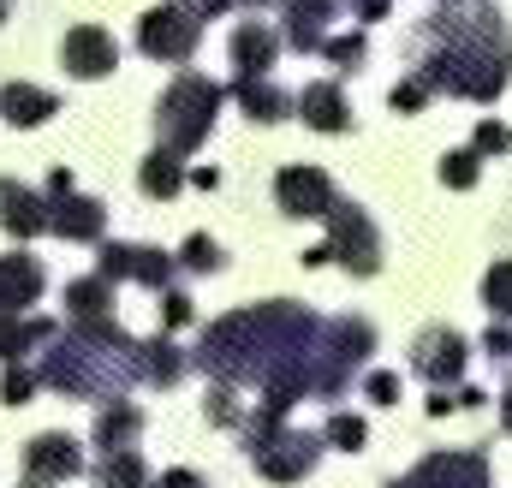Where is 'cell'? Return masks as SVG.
<instances>
[{
	"label": "cell",
	"mask_w": 512,
	"mask_h": 488,
	"mask_svg": "<svg viewBox=\"0 0 512 488\" xmlns=\"http://www.w3.org/2000/svg\"><path fill=\"white\" fill-rule=\"evenodd\" d=\"M48 387L72 399H114L126 405L131 381L143 375V346H131L114 322H78L72 334H54V352L36 369Z\"/></svg>",
	"instance_id": "6da1fadb"
},
{
	"label": "cell",
	"mask_w": 512,
	"mask_h": 488,
	"mask_svg": "<svg viewBox=\"0 0 512 488\" xmlns=\"http://www.w3.org/2000/svg\"><path fill=\"white\" fill-rule=\"evenodd\" d=\"M215 108H221V90H215L209 78L185 72V78L161 96L155 125H161V137H167L173 149H197V143L209 137V125H215Z\"/></svg>",
	"instance_id": "7a4b0ae2"
},
{
	"label": "cell",
	"mask_w": 512,
	"mask_h": 488,
	"mask_svg": "<svg viewBox=\"0 0 512 488\" xmlns=\"http://www.w3.org/2000/svg\"><path fill=\"white\" fill-rule=\"evenodd\" d=\"M251 453V465L268 477V483H304L310 471H316V459H322V435H310V429H274V435H262L245 447Z\"/></svg>",
	"instance_id": "3957f363"
},
{
	"label": "cell",
	"mask_w": 512,
	"mask_h": 488,
	"mask_svg": "<svg viewBox=\"0 0 512 488\" xmlns=\"http://www.w3.org/2000/svg\"><path fill=\"white\" fill-rule=\"evenodd\" d=\"M387 488H495V477H489V459L477 447H465V453H429V459H417L405 477H393Z\"/></svg>",
	"instance_id": "277c9868"
},
{
	"label": "cell",
	"mask_w": 512,
	"mask_h": 488,
	"mask_svg": "<svg viewBox=\"0 0 512 488\" xmlns=\"http://www.w3.org/2000/svg\"><path fill=\"white\" fill-rule=\"evenodd\" d=\"M328 250L352 274H376L382 268V239H376V227H370V215L358 203H334V215H328Z\"/></svg>",
	"instance_id": "5b68a950"
},
{
	"label": "cell",
	"mask_w": 512,
	"mask_h": 488,
	"mask_svg": "<svg viewBox=\"0 0 512 488\" xmlns=\"http://www.w3.org/2000/svg\"><path fill=\"white\" fill-rule=\"evenodd\" d=\"M72 477H84V453H78V441L72 435H36L30 447H24V483L36 488H54V483H72Z\"/></svg>",
	"instance_id": "8992f818"
},
{
	"label": "cell",
	"mask_w": 512,
	"mask_h": 488,
	"mask_svg": "<svg viewBox=\"0 0 512 488\" xmlns=\"http://www.w3.org/2000/svg\"><path fill=\"white\" fill-rule=\"evenodd\" d=\"M411 369L441 393L447 381H459V375H465V340H459L453 328H423V334H417V346H411Z\"/></svg>",
	"instance_id": "52a82bcc"
},
{
	"label": "cell",
	"mask_w": 512,
	"mask_h": 488,
	"mask_svg": "<svg viewBox=\"0 0 512 488\" xmlns=\"http://www.w3.org/2000/svg\"><path fill=\"white\" fill-rule=\"evenodd\" d=\"M274 197H280V209L286 215H334V179L322 173V167H286L280 179H274Z\"/></svg>",
	"instance_id": "ba28073f"
},
{
	"label": "cell",
	"mask_w": 512,
	"mask_h": 488,
	"mask_svg": "<svg viewBox=\"0 0 512 488\" xmlns=\"http://www.w3.org/2000/svg\"><path fill=\"white\" fill-rule=\"evenodd\" d=\"M197 48V18L191 12H149L143 18V54L155 60H191Z\"/></svg>",
	"instance_id": "9c48e42d"
},
{
	"label": "cell",
	"mask_w": 512,
	"mask_h": 488,
	"mask_svg": "<svg viewBox=\"0 0 512 488\" xmlns=\"http://www.w3.org/2000/svg\"><path fill=\"white\" fill-rule=\"evenodd\" d=\"M60 60L78 72V78H102V72H114V36L108 30H96V24H78L72 36H66V48H60Z\"/></svg>",
	"instance_id": "30bf717a"
},
{
	"label": "cell",
	"mask_w": 512,
	"mask_h": 488,
	"mask_svg": "<svg viewBox=\"0 0 512 488\" xmlns=\"http://www.w3.org/2000/svg\"><path fill=\"white\" fill-rule=\"evenodd\" d=\"M0 227L18 233V239H36V233H48V203H42L30 185L0 179Z\"/></svg>",
	"instance_id": "8fae6325"
},
{
	"label": "cell",
	"mask_w": 512,
	"mask_h": 488,
	"mask_svg": "<svg viewBox=\"0 0 512 488\" xmlns=\"http://www.w3.org/2000/svg\"><path fill=\"white\" fill-rule=\"evenodd\" d=\"M102 274H108V280L167 286V256H161V250H143V244H108V250H102Z\"/></svg>",
	"instance_id": "7c38bea8"
},
{
	"label": "cell",
	"mask_w": 512,
	"mask_h": 488,
	"mask_svg": "<svg viewBox=\"0 0 512 488\" xmlns=\"http://www.w3.org/2000/svg\"><path fill=\"white\" fill-rule=\"evenodd\" d=\"M42 298V262L36 256H0V316H18Z\"/></svg>",
	"instance_id": "4fadbf2b"
},
{
	"label": "cell",
	"mask_w": 512,
	"mask_h": 488,
	"mask_svg": "<svg viewBox=\"0 0 512 488\" xmlns=\"http://www.w3.org/2000/svg\"><path fill=\"white\" fill-rule=\"evenodd\" d=\"M48 233H60V239H78V244H90V239H102V203H90V197H54L48 203Z\"/></svg>",
	"instance_id": "5bb4252c"
},
{
	"label": "cell",
	"mask_w": 512,
	"mask_h": 488,
	"mask_svg": "<svg viewBox=\"0 0 512 488\" xmlns=\"http://www.w3.org/2000/svg\"><path fill=\"white\" fill-rule=\"evenodd\" d=\"M298 114L316 125V131H346L352 114H346V96H340V84H310L304 96H298Z\"/></svg>",
	"instance_id": "9a60e30c"
},
{
	"label": "cell",
	"mask_w": 512,
	"mask_h": 488,
	"mask_svg": "<svg viewBox=\"0 0 512 488\" xmlns=\"http://www.w3.org/2000/svg\"><path fill=\"white\" fill-rule=\"evenodd\" d=\"M137 435H143V411L137 405H114V411L96 417V447L102 453H131Z\"/></svg>",
	"instance_id": "2e32d148"
},
{
	"label": "cell",
	"mask_w": 512,
	"mask_h": 488,
	"mask_svg": "<svg viewBox=\"0 0 512 488\" xmlns=\"http://www.w3.org/2000/svg\"><path fill=\"white\" fill-rule=\"evenodd\" d=\"M0 114L12 125H42L48 114H60V102L48 90H30V84H6L0 90Z\"/></svg>",
	"instance_id": "e0dca14e"
},
{
	"label": "cell",
	"mask_w": 512,
	"mask_h": 488,
	"mask_svg": "<svg viewBox=\"0 0 512 488\" xmlns=\"http://www.w3.org/2000/svg\"><path fill=\"white\" fill-rule=\"evenodd\" d=\"M96 488H155V477H149L143 453L131 447V453H102V465H96Z\"/></svg>",
	"instance_id": "ac0fdd59"
},
{
	"label": "cell",
	"mask_w": 512,
	"mask_h": 488,
	"mask_svg": "<svg viewBox=\"0 0 512 488\" xmlns=\"http://www.w3.org/2000/svg\"><path fill=\"white\" fill-rule=\"evenodd\" d=\"M108 304H114V280H108V274L66 286V310H72L78 322H108Z\"/></svg>",
	"instance_id": "d6986e66"
},
{
	"label": "cell",
	"mask_w": 512,
	"mask_h": 488,
	"mask_svg": "<svg viewBox=\"0 0 512 488\" xmlns=\"http://www.w3.org/2000/svg\"><path fill=\"white\" fill-rule=\"evenodd\" d=\"M54 334H60L54 322H18V316H0V364L24 358L36 340H54Z\"/></svg>",
	"instance_id": "ffe728a7"
},
{
	"label": "cell",
	"mask_w": 512,
	"mask_h": 488,
	"mask_svg": "<svg viewBox=\"0 0 512 488\" xmlns=\"http://www.w3.org/2000/svg\"><path fill=\"white\" fill-rule=\"evenodd\" d=\"M185 375V358H179V346L167 340V334H155L149 346H143V381H155V387H173Z\"/></svg>",
	"instance_id": "44dd1931"
},
{
	"label": "cell",
	"mask_w": 512,
	"mask_h": 488,
	"mask_svg": "<svg viewBox=\"0 0 512 488\" xmlns=\"http://www.w3.org/2000/svg\"><path fill=\"white\" fill-rule=\"evenodd\" d=\"M233 54H239V66H245V78H268V66H274V36L256 30V24H245V30L233 36Z\"/></svg>",
	"instance_id": "7402d4cb"
},
{
	"label": "cell",
	"mask_w": 512,
	"mask_h": 488,
	"mask_svg": "<svg viewBox=\"0 0 512 488\" xmlns=\"http://www.w3.org/2000/svg\"><path fill=\"white\" fill-rule=\"evenodd\" d=\"M239 102L251 108V120H286L292 114V96H280L268 78H245L239 84Z\"/></svg>",
	"instance_id": "603a6c76"
},
{
	"label": "cell",
	"mask_w": 512,
	"mask_h": 488,
	"mask_svg": "<svg viewBox=\"0 0 512 488\" xmlns=\"http://www.w3.org/2000/svg\"><path fill=\"white\" fill-rule=\"evenodd\" d=\"M137 185H143L149 197H173V191L185 185V173H179V161H173V149H167V155L155 149V155L143 161V173H137Z\"/></svg>",
	"instance_id": "cb8c5ba5"
},
{
	"label": "cell",
	"mask_w": 512,
	"mask_h": 488,
	"mask_svg": "<svg viewBox=\"0 0 512 488\" xmlns=\"http://www.w3.org/2000/svg\"><path fill=\"white\" fill-rule=\"evenodd\" d=\"M322 435H328V441H334V447H340V453H358V447H364V441H370V429H364V417H352V411H334V417H328V429H322Z\"/></svg>",
	"instance_id": "d4e9b609"
},
{
	"label": "cell",
	"mask_w": 512,
	"mask_h": 488,
	"mask_svg": "<svg viewBox=\"0 0 512 488\" xmlns=\"http://www.w3.org/2000/svg\"><path fill=\"white\" fill-rule=\"evenodd\" d=\"M483 298H489V310H495L501 322H512V262H495V268H489Z\"/></svg>",
	"instance_id": "484cf974"
},
{
	"label": "cell",
	"mask_w": 512,
	"mask_h": 488,
	"mask_svg": "<svg viewBox=\"0 0 512 488\" xmlns=\"http://www.w3.org/2000/svg\"><path fill=\"white\" fill-rule=\"evenodd\" d=\"M441 179H447L453 191H471V185H477V149H459V155H447V161H441Z\"/></svg>",
	"instance_id": "4316f807"
},
{
	"label": "cell",
	"mask_w": 512,
	"mask_h": 488,
	"mask_svg": "<svg viewBox=\"0 0 512 488\" xmlns=\"http://www.w3.org/2000/svg\"><path fill=\"white\" fill-rule=\"evenodd\" d=\"M185 268H197V274H215V268H221V244L203 239V233H191V239H185Z\"/></svg>",
	"instance_id": "83f0119b"
},
{
	"label": "cell",
	"mask_w": 512,
	"mask_h": 488,
	"mask_svg": "<svg viewBox=\"0 0 512 488\" xmlns=\"http://www.w3.org/2000/svg\"><path fill=\"white\" fill-rule=\"evenodd\" d=\"M36 381H42V375H30V369H6V375H0V399H6V405H24Z\"/></svg>",
	"instance_id": "f1b7e54d"
},
{
	"label": "cell",
	"mask_w": 512,
	"mask_h": 488,
	"mask_svg": "<svg viewBox=\"0 0 512 488\" xmlns=\"http://www.w3.org/2000/svg\"><path fill=\"white\" fill-rule=\"evenodd\" d=\"M364 393H370L376 405H399V375H393V369H376V375L364 381Z\"/></svg>",
	"instance_id": "f546056e"
},
{
	"label": "cell",
	"mask_w": 512,
	"mask_h": 488,
	"mask_svg": "<svg viewBox=\"0 0 512 488\" xmlns=\"http://www.w3.org/2000/svg\"><path fill=\"white\" fill-rule=\"evenodd\" d=\"M483 346H489V358H512V322H489Z\"/></svg>",
	"instance_id": "4dcf8cb0"
},
{
	"label": "cell",
	"mask_w": 512,
	"mask_h": 488,
	"mask_svg": "<svg viewBox=\"0 0 512 488\" xmlns=\"http://www.w3.org/2000/svg\"><path fill=\"white\" fill-rule=\"evenodd\" d=\"M507 143H512V131H507V125H495V120H483V125H477V149H507Z\"/></svg>",
	"instance_id": "1f68e13d"
},
{
	"label": "cell",
	"mask_w": 512,
	"mask_h": 488,
	"mask_svg": "<svg viewBox=\"0 0 512 488\" xmlns=\"http://www.w3.org/2000/svg\"><path fill=\"white\" fill-rule=\"evenodd\" d=\"M155 488H209V483H203L197 471H185V465H179V471H161V477H155Z\"/></svg>",
	"instance_id": "d6a6232c"
},
{
	"label": "cell",
	"mask_w": 512,
	"mask_h": 488,
	"mask_svg": "<svg viewBox=\"0 0 512 488\" xmlns=\"http://www.w3.org/2000/svg\"><path fill=\"white\" fill-rule=\"evenodd\" d=\"M179 322H191V298L185 292H167V328H179Z\"/></svg>",
	"instance_id": "836d02e7"
},
{
	"label": "cell",
	"mask_w": 512,
	"mask_h": 488,
	"mask_svg": "<svg viewBox=\"0 0 512 488\" xmlns=\"http://www.w3.org/2000/svg\"><path fill=\"white\" fill-rule=\"evenodd\" d=\"M328 54H334V60H358L364 42H358V36H340V42H328Z\"/></svg>",
	"instance_id": "e575fe53"
},
{
	"label": "cell",
	"mask_w": 512,
	"mask_h": 488,
	"mask_svg": "<svg viewBox=\"0 0 512 488\" xmlns=\"http://www.w3.org/2000/svg\"><path fill=\"white\" fill-rule=\"evenodd\" d=\"M393 108H423V84H399L393 90Z\"/></svg>",
	"instance_id": "d590c367"
},
{
	"label": "cell",
	"mask_w": 512,
	"mask_h": 488,
	"mask_svg": "<svg viewBox=\"0 0 512 488\" xmlns=\"http://www.w3.org/2000/svg\"><path fill=\"white\" fill-rule=\"evenodd\" d=\"M501 423H507V435H512V387H507V399H501Z\"/></svg>",
	"instance_id": "8d00e7d4"
},
{
	"label": "cell",
	"mask_w": 512,
	"mask_h": 488,
	"mask_svg": "<svg viewBox=\"0 0 512 488\" xmlns=\"http://www.w3.org/2000/svg\"><path fill=\"white\" fill-rule=\"evenodd\" d=\"M0 18H6V0H0Z\"/></svg>",
	"instance_id": "74e56055"
},
{
	"label": "cell",
	"mask_w": 512,
	"mask_h": 488,
	"mask_svg": "<svg viewBox=\"0 0 512 488\" xmlns=\"http://www.w3.org/2000/svg\"><path fill=\"white\" fill-rule=\"evenodd\" d=\"M24 488H36V483H24Z\"/></svg>",
	"instance_id": "f35d334b"
}]
</instances>
